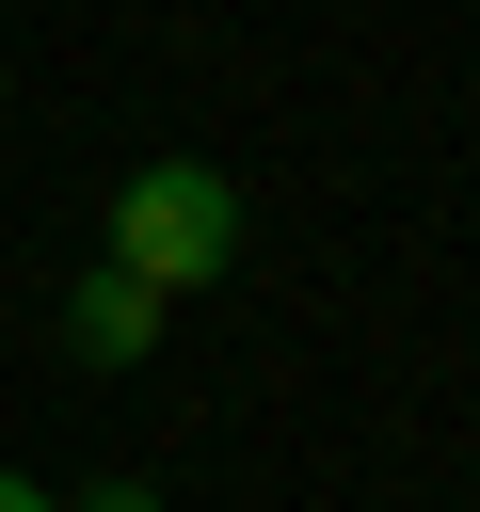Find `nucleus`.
<instances>
[{
  "mask_svg": "<svg viewBox=\"0 0 480 512\" xmlns=\"http://www.w3.org/2000/svg\"><path fill=\"white\" fill-rule=\"evenodd\" d=\"M224 256H240L224 160H128V192H112V272H144V288L176 304V288H224Z\"/></svg>",
  "mask_w": 480,
  "mask_h": 512,
  "instance_id": "obj_1",
  "label": "nucleus"
},
{
  "mask_svg": "<svg viewBox=\"0 0 480 512\" xmlns=\"http://www.w3.org/2000/svg\"><path fill=\"white\" fill-rule=\"evenodd\" d=\"M64 352H80V368H144V352H160V288L96 256V272L64 288Z\"/></svg>",
  "mask_w": 480,
  "mask_h": 512,
  "instance_id": "obj_2",
  "label": "nucleus"
},
{
  "mask_svg": "<svg viewBox=\"0 0 480 512\" xmlns=\"http://www.w3.org/2000/svg\"><path fill=\"white\" fill-rule=\"evenodd\" d=\"M64 512H160V480H80Z\"/></svg>",
  "mask_w": 480,
  "mask_h": 512,
  "instance_id": "obj_3",
  "label": "nucleus"
},
{
  "mask_svg": "<svg viewBox=\"0 0 480 512\" xmlns=\"http://www.w3.org/2000/svg\"><path fill=\"white\" fill-rule=\"evenodd\" d=\"M0 512H64V496H48V480H16V464H0Z\"/></svg>",
  "mask_w": 480,
  "mask_h": 512,
  "instance_id": "obj_4",
  "label": "nucleus"
}]
</instances>
